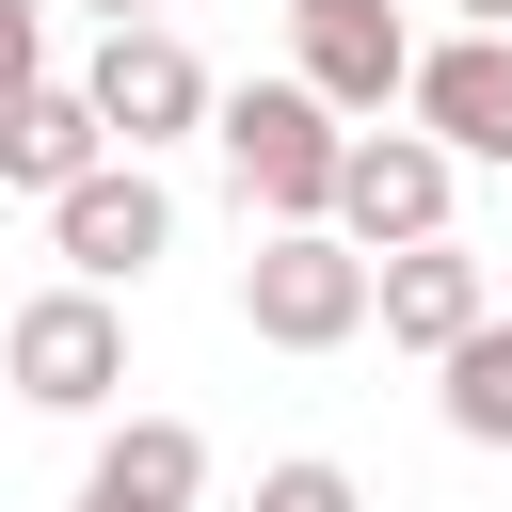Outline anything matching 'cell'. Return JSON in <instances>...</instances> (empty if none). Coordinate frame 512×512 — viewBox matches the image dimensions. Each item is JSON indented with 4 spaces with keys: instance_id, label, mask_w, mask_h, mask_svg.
<instances>
[{
    "instance_id": "4fadbf2b",
    "label": "cell",
    "mask_w": 512,
    "mask_h": 512,
    "mask_svg": "<svg viewBox=\"0 0 512 512\" xmlns=\"http://www.w3.org/2000/svg\"><path fill=\"white\" fill-rule=\"evenodd\" d=\"M256 512H368V480L320 464V448H288V464H256Z\"/></svg>"
},
{
    "instance_id": "9a60e30c",
    "label": "cell",
    "mask_w": 512,
    "mask_h": 512,
    "mask_svg": "<svg viewBox=\"0 0 512 512\" xmlns=\"http://www.w3.org/2000/svg\"><path fill=\"white\" fill-rule=\"evenodd\" d=\"M448 16H464V32H512V0H448Z\"/></svg>"
},
{
    "instance_id": "2e32d148",
    "label": "cell",
    "mask_w": 512,
    "mask_h": 512,
    "mask_svg": "<svg viewBox=\"0 0 512 512\" xmlns=\"http://www.w3.org/2000/svg\"><path fill=\"white\" fill-rule=\"evenodd\" d=\"M96 16H112V32H144V0H96Z\"/></svg>"
},
{
    "instance_id": "9c48e42d",
    "label": "cell",
    "mask_w": 512,
    "mask_h": 512,
    "mask_svg": "<svg viewBox=\"0 0 512 512\" xmlns=\"http://www.w3.org/2000/svg\"><path fill=\"white\" fill-rule=\"evenodd\" d=\"M416 144H448V160H512V32H448V48H416Z\"/></svg>"
},
{
    "instance_id": "30bf717a",
    "label": "cell",
    "mask_w": 512,
    "mask_h": 512,
    "mask_svg": "<svg viewBox=\"0 0 512 512\" xmlns=\"http://www.w3.org/2000/svg\"><path fill=\"white\" fill-rule=\"evenodd\" d=\"M192 496H208V432L192 416H128V432H96L64 512H192Z\"/></svg>"
},
{
    "instance_id": "ba28073f",
    "label": "cell",
    "mask_w": 512,
    "mask_h": 512,
    "mask_svg": "<svg viewBox=\"0 0 512 512\" xmlns=\"http://www.w3.org/2000/svg\"><path fill=\"white\" fill-rule=\"evenodd\" d=\"M368 320H384L400 352H432V368H448V352H464V336L496 320V272H480L464 240H416V256H368Z\"/></svg>"
},
{
    "instance_id": "7c38bea8",
    "label": "cell",
    "mask_w": 512,
    "mask_h": 512,
    "mask_svg": "<svg viewBox=\"0 0 512 512\" xmlns=\"http://www.w3.org/2000/svg\"><path fill=\"white\" fill-rule=\"evenodd\" d=\"M432 416H448L464 448H512V320H480V336L432 368Z\"/></svg>"
},
{
    "instance_id": "52a82bcc",
    "label": "cell",
    "mask_w": 512,
    "mask_h": 512,
    "mask_svg": "<svg viewBox=\"0 0 512 512\" xmlns=\"http://www.w3.org/2000/svg\"><path fill=\"white\" fill-rule=\"evenodd\" d=\"M288 80L352 128V112H384L400 80H416V32H400V0H288Z\"/></svg>"
},
{
    "instance_id": "5bb4252c",
    "label": "cell",
    "mask_w": 512,
    "mask_h": 512,
    "mask_svg": "<svg viewBox=\"0 0 512 512\" xmlns=\"http://www.w3.org/2000/svg\"><path fill=\"white\" fill-rule=\"evenodd\" d=\"M48 80V0H0V112Z\"/></svg>"
},
{
    "instance_id": "5b68a950",
    "label": "cell",
    "mask_w": 512,
    "mask_h": 512,
    "mask_svg": "<svg viewBox=\"0 0 512 512\" xmlns=\"http://www.w3.org/2000/svg\"><path fill=\"white\" fill-rule=\"evenodd\" d=\"M48 240H64V288H96V304H112V288H144V272L176 256V192H160L144 160H96V176L48 208Z\"/></svg>"
},
{
    "instance_id": "8fae6325",
    "label": "cell",
    "mask_w": 512,
    "mask_h": 512,
    "mask_svg": "<svg viewBox=\"0 0 512 512\" xmlns=\"http://www.w3.org/2000/svg\"><path fill=\"white\" fill-rule=\"evenodd\" d=\"M96 160H112V128H96V96H80V80H32V96L0 112V192H48V208H64Z\"/></svg>"
},
{
    "instance_id": "3957f363",
    "label": "cell",
    "mask_w": 512,
    "mask_h": 512,
    "mask_svg": "<svg viewBox=\"0 0 512 512\" xmlns=\"http://www.w3.org/2000/svg\"><path fill=\"white\" fill-rule=\"evenodd\" d=\"M0 384H16L32 416H96V400L128 384V320H112L96 288H32V304L0 320Z\"/></svg>"
},
{
    "instance_id": "7a4b0ae2",
    "label": "cell",
    "mask_w": 512,
    "mask_h": 512,
    "mask_svg": "<svg viewBox=\"0 0 512 512\" xmlns=\"http://www.w3.org/2000/svg\"><path fill=\"white\" fill-rule=\"evenodd\" d=\"M240 336H256V352H352V336H368V256H352L336 224H272V240L240 256Z\"/></svg>"
},
{
    "instance_id": "6da1fadb",
    "label": "cell",
    "mask_w": 512,
    "mask_h": 512,
    "mask_svg": "<svg viewBox=\"0 0 512 512\" xmlns=\"http://www.w3.org/2000/svg\"><path fill=\"white\" fill-rule=\"evenodd\" d=\"M208 144H224L256 240H272V224H336V160H352V128H336L304 80H240V96H208Z\"/></svg>"
},
{
    "instance_id": "277c9868",
    "label": "cell",
    "mask_w": 512,
    "mask_h": 512,
    "mask_svg": "<svg viewBox=\"0 0 512 512\" xmlns=\"http://www.w3.org/2000/svg\"><path fill=\"white\" fill-rule=\"evenodd\" d=\"M448 192H464L448 144L352 128V160H336V240H352V256H416V240H448Z\"/></svg>"
},
{
    "instance_id": "8992f818",
    "label": "cell",
    "mask_w": 512,
    "mask_h": 512,
    "mask_svg": "<svg viewBox=\"0 0 512 512\" xmlns=\"http://www.w3.org/2000/svg\"><path fill=\"white\" fill-rule=\"evenodd\" d=\"M80 96H96V128H112V160H160V144H192L208 128V64L144 16V32H112L96 64H80Z\"/></svg>"
}]
</instances>
